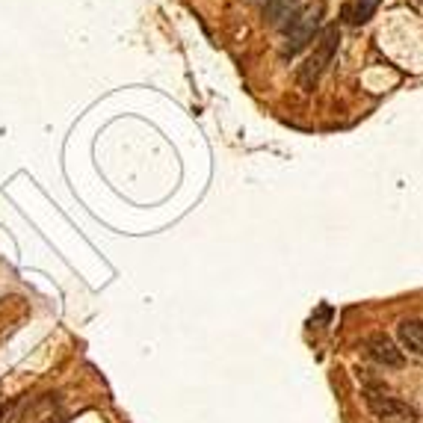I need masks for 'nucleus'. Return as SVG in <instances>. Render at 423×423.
Here are the masks:
<instances>
[{
  "instance_id": "obj_1",
  "label": "nucleus",
  "mask_w": 423,
  "mask_h": 423,
  "mask_svg": "<svg viewBox=\"0 0 423 423\" xmlns=\"http://www.w3.org/2000/svg\"><path fill=\"white\" fill-rule=\"evenodd\" d=\"M337 41H341V30H337V24L326 27L323 33L317 36L311 57L305 59L302 68H299V86H302V89H314V83L320 80L323 74H326V68L332 66L335 50H337Z\"/></svg>"
},
{
  "instance_id": "obj_2",
  "label": "nucleus",
  "mask_w": 423,
  "mask_h": 423,
  "mask_svg": "<svg viewBox=\"0 0 423 423\" xmlns=\"http://www.w3.org/2000/svg\"><path fill=\"white\" fill-rule=\"evenodd\" d=\"M320 21H323V3H320V0L311 3V6H305V9H299L296 18L288 24V30H284L281 54L293 57V54H299L308 41H314V33H317V27H320Z\"/></svg>"
},
{
  "instance_id": "obj_3",
  "label": "nucleus",
  "mask_w": 423,
  "mask_h": 423,
  "mask_svg": "<svg viewBox=\"0 0 423 423\" xmlns=\"http://www.w3.org/2000/svg\"><path fill=\"white\" fill-rule=\"evenodd\" d=\"M364 403L370 408V415L382 423H417V408L403 403V400H397V397H391V394L367 391Z\"/></svg>"
},
{
  "instance_id": "obj_4",
  "label": "nucleus",
  "mask_w": 423,
  "mask_h": 423,
  "mask_svg": "<svg viewBox=\"0 0 423 423\" xmlns=\"http://www.w3.org/2000/svg\"><path fill=\"white\" fill-rule=\"evenodd\" d=\"M367 355L373 358L376 364H382V367H403V350L391 341V337L385 332H376V335H370L367 337Z\"/></svg>"
},
{
  "instance_id": "obj_5",
  "label": "nucleus",
  "mask_w": 423,
  "mask_h": 423,
  "mask_svg": "<svg viewBox=\"0 0 423 423\" xmlns=\"http://www.w3.org/2000/svg\"><path fill=\"white\" fill-rule=\"evenodd\" d=\"M59 406L57 394H41L36 400H30V403L24 406V411H21V423H54V411Z\"/></svg>"
},
{
  "instance_id": "obj_6",
  "label": "nucleus",
  "mask_w": 423,
  "mask_h": 423,
  "mask_svg": "<svg viewBox=\"0 0 423 423\" xmlns=\"http://www.w3.org/2000/svg\"><path fill=\"white\" fill-rule=\"evenodd\" d=\"M299 0H272V3L263 6V18L270 21L272 27L279 30H288V24L296 18V12H299Z\"/></svg>"
},
{
  "instance_id": "obj_7",
  "label": "nucleus",
  "mask_w": 423,
  "mask_h": 423,
  "mask_svg": "<svg viewBox=\"0 0 423 423\" xmlns=\"http://www.w3.org/2000/svg\"><path fill=\"white\" fill-rule=\"evenodd\" d=\"M397 337L403 344V350H408L411 355H423V320L411 317L397 326Z\"/></svg>"
},
{
  "instance_id": "obj_8",
  "label": "nucleus",
  "mask_w": 423,
  "mask_h": 423,
  "mask_svg": "<svg viewBox=\"0 0 423 423\" xmlns=\"http://www.w3.org/2000/svg\"><path fill=\"white\" fill-rule=\"evenodd\" d=\"M379 6V0H350V6H346V18L352 21V24H367L370 18H373Z\"/></svg>"
},
{
  "instance_id": "obj_9",
  "label": "nucleus",
  "mask_w": 423,
  "mask_h": 423,
  "mask_svg": "<svg viewBox=\"0 0 423 423\" xmlns=\"http://www.w3.org/2000/svg\"><path fill=\"white\" fill-rule=\"evenodd\" d=\"M9 417H12V406H3V411H0V423H9Z\"/></svg>"
},
{
  "instance_id": "obj_10",
  "label": "nucleus",
  "mask_w": 423,
  "mask_h": 423,
  "mask_svg": "<svg viewBox=\"0 0 423 423\" xmlns=\"http://www.w3.org/2000/svg\"><path fill=\"white\" fill-rule=\"evenodd\" d=\"M255 3H261V6H267V3H272V0H255Z\"/></svg>"
}]
</instances>
